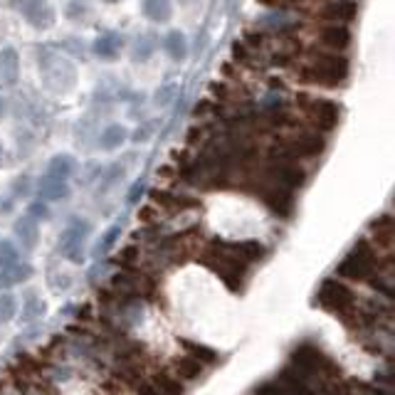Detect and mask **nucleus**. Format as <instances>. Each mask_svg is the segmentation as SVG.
Listing matches in <instances>:
<instances>
[{
	"label": "nucleus",
	"mask_w": 395,
	"mask_h": 395,
	"mask_svg": "<svg viewBox=\"0 0 395 395\" xmlns=\"http://www.w3.org/2000/svg\"><path fill=\"white\" fill-rule=\"evenodd\" d=\"M296 77L299 82L319 84V87H338L349 77V60L328 50H319V53L312 50L304 55V60H299Z\"/></svg>",
	"instance_id": "nucleus-1"
},
{
	"label": "nucleus",
	"mask_w": 395,
	"mask_h": 395,
	"mask_svg": "<svg viewBox=\"0 0 395 395\" xmlns=\"http://www.w3.org/2000/svg\"><path fill=\"white\" fill-rule=\"evenodd\" d=\"M299 109L304 111L312 124L321 126V129H333L338 124V116H341V109L338 104L328 102V99H317V97H299Z\"/></svg>",
	"instance_id": "nucleus-2"
},
{
	"label": "nucleus",
	"mask_w": 395,
	"mask_h": 395,
	"mask_svg": "<svg viewBox=\"0 0 395 395\" xmlns=\"http://www.w3.org/2000/svg\"><path fill=\"white\" fill-rule=\"evenodd\" d=\"M375 257L370 255L368 244L361 242L356 244L354 250L346 255V260L341 262V267H338V275L343 277H351V279H363V277H368L370 272L375 270Z\"/></svg>",
	"instance_id": "nucleus-3"
},
{
	"label": "nucleus",
	"mask_w": 395,
	"mask_h": 395,
	"mask_svg": "<svg viewBox=\"0 0 395 395\" xmlns=\"http://www.w3.org/2000/svg\"><path fill=\"white\" fill-rule=\"evenodd\" d=\"M317 15L324 20V25H343L359 15V3L356 0H326L317 11Z\"/></svg>",
	"instance_id": "nucleus-4"
},
{
	"label": "nucleus",
	"mask_w": 395,
	"mask_h": 395,
	"mask_svg": "<svg viewBox=\"0 0 395 395\" xmlns=\"http://www.w3.org/2000/svg\"><path fill=\"white\" fill-rule=\"evenodd\" d=\"M317 42L328 53H343L351 45V32L346 25H321L317 30Z\"/></svg>",
	"instance_id": "nucleus-5"
},
{
	"label": "nucleus",
	"mask_w": 395,
	"mask_h": 395,
	"mask_svg": "<svg viewBox=\"0 0 395 395\" xmlns=\"http://www.w3.org/2000/svg\"><path fill=\"white\" fill-rule=\"evenodd\" d=\"M319 299H321L324 307L338 309V312L354 307V294H351V289L346 284H338V282H326V284L321 286V291H319Z\"/></svg>",
	"instance_id": "nucleus-6"
},
{
	"label": "nucleus",
	"mask_w": 395,
	"mask_h": 395,
	"mask_svg": "<svg viewBox=\"0 0 395 395\" xmlns=\"http://www.w3.org/2000/svg\"><path fill=\"white\" fill-rule=\"evenodd\" d=\"M119 50H121V40L116 35H104V37H99V40L94 42V53H97L99 57H104V60L116 57Z\"/></svg>",
	"instance_id": "nucleus-7"
},
{
	"label": "nucleus",
	"mask_w": 395,
	"mask_h": 395,
	"mask_svg": "<svg viewBox=\"0 0 395 395\" xmlns=\"http://www.w3.org/2000/svg\"><path fill=\"white\" fill-rule=\"evenodd\" d=\"M144 13L151 18V20L166 22L168 18H171V3H168V0H146Z\"/></svg>",
	"instance_id": "nucleus-8"
},
{
	"label": "nucleus",
	"mask_w": 395,
	"mask_h": 395,
	"mask_svg": "<svg viewBox=\"0 0 395 395\" xmlns=\"http://www.w3.org/2000/svg\"><path fill=\"white\" fill-rule=\"evenodd\" d=\"M163 47H166V53L171 55L173 60H178V62L186 57V37H183L181 32H168L166 40H163Z\"/></svg>",
	"instance_id": "nucleus-9"
},
{
	"label": "nucleus",
	"mask_w": 395,
	"mask_h": 395,
	"mask_svg": "<svg viewBox=\"0 0 395 395\" xmlns=\"http://www.w3.org/2000/svg\"><path fill=\"white\" fill-rule=\"evenodd\" d=\"M124 139H126V131L121 126H109L104 131V136H102V146L104 148H116L119 144H124Z\"/></svg>",
	"instance_id": "nucleus-10"
},
{
	"label": "nucleus",
	"mask_w": 395,
	"mask_h": 395,
	"mask_svg": "<svg viewBox=\"0 0 395 395\" xmlns=\"http://www.w3.org/2000/svg\"><path fill=\"white\" fill-rule=\"evenodd\" d=\"M69 171H72V158L69 156H57L53 161V166H50V173H53L57 181H62V178L69 176Z\"/></svg>",
	"instance_id": "nucleus-11"
},
{
	"label": "nucleus",
	"mask_w": 395,
	"mask_h": 395,
	"mask_svg": "<svg viewBox=\"0 0 395 395\" xmlns=\"http://www.w3.org/2000/svg\"><path fill=\"white\" fill-rule=\"evenodd\" d=\"M13 312H15V302H13V296H3V299H0V319L8 321V319L13 317Z\"/></svg>",
	"instance_id": "nucleus-12"
},
{
	"label": "nucleus",
	"mask_w": 395,
	"mask_h": 395,
	"mask_svg": "<svg viewBox=\"0 0 395 395\" xmlns=\"http://www.w3.org/2000/svg\"><path fill=\"white\" fill-rule=\"evenodd\" d=\"M265 6H275V8H291V6H302L307 0H260Z\"/></svg>",
	"instance_id": "nucleus-13"
},
{
	"label": "nucleus",
	"mask_w": 395,
	"mask_h": 395,
	"mask_svg": "<svg viewBox=\"0 0 395 395\" xmlns=\"http://www.w3.org/2000/svg\"><path fill=\"white\" fill-rule=\"evenodd\" d=\"M106 3H119V0H106Z\"/></svg>",
	"instance_id": "nucleus-14"
}]
</instances>
